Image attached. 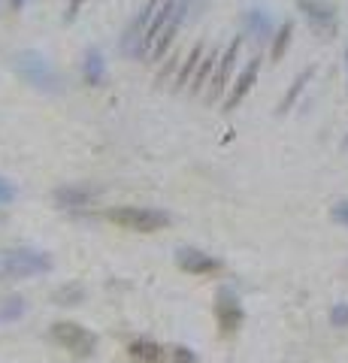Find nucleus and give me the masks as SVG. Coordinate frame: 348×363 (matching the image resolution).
Masks as SVG:
<instances>
[{
  "instance_id": "1",
  "label": "nucleus",
  "mask_w": 348,
  "mask_h": 363,
  "mask_svg": "<svg viewBox=\"0 0 348 363\" xmlns=\"http://www.w3.org/2000/svg\"><path fill=\"white\" fill-rule=\"evenodd\" d=\"M188 6H191V0H164V3L155 10L152 24H148V37H146V55L148 57H161L170 48L179 24L188 12Z\"/></svg>"
},
{
  "instance_id": "2",
  "label": "nucleus",
  "mask_w": 348,
  "mask_h": 363,
  "mask_svg": "<svg viewBox=\"0 0 348 363\" xmlns=\"http://www.w3.org/2000/svg\"><path fill=\"white\" fill-rule=\"evenodd\" d=\"M15 70L21 73V79L28 85H34L37 91H49V94H58L61 91V76L52 67V61L43 52H34V48H24V52L15 55Z\"/></svg>"
},
{
  "instance_id": "3",
  "label": "nucleus",
  "mask_w": 348,
  "mask_h": 363,
  "mask_svg": "<svg viewBox=\"0 0 348 363\" xmlns=\"http://www.w3.org/2000/svg\"><path fill=\"white\" fill-rule=\"evenodd\" d=\"M52 269V258L40 249H6L0 251V276L6 278H31Z\"/></svg>"
},
{
  "instance_id": "4",
  "label": "nucleus",
  "mask_w": 348,
  "mask_h": 363,
  "mask_svg": "<svg viewBox=\"0 0 348 363\" xmlns=\"http://www.w3.org/2000/svg\"><path fill=\"white\" fill-rule=\"evenodd\" d=\"M110 218L115 224L128 227V230H139V233H152V230H161L170 224L167 212L157 209H146V206H121V209H112Z\"/></svg>"
},
{
  "instance_id": "5",
  "label": "nucleus",
  "mask_w": 348,
  "mask_h": 363,
  "mask_svg": "<svg viewBox=\"0 0 348 363\" xmlns=\"http://www.w3.org/2000/svg\"><path fill=\"white\" fill-rule=\"evenodd\" d=\"M52 339L58 345H64L67 351L79 354V357H88V354H94V348H97V336L88 333L76 321H58V324H52Z\"/></svg>"
},
{
  "instance_id": "6",
  "label": "nucleus",
  "mask_w": 348,
  "mask_h": 363,
  "mask_svg": "<svg viewBox=\"0 0 348 363\" xmlns=\"http://www.w3.org/2000/svg\"><path fill=\"white\" fill-rule=\"evenodd\" d=\"M297 10L306 15L309 28L321 37H333L336 34V10L324 0H297Z\"/></svg>"
},
{
  "instance_id": "7",
  "label": "nucleus",
  "mask_w": 348,
  "mask_h": 363,
  "mask_svg": "<svg viewBox=\"0 0 348 363\" xmlns=\"http://www.w3.org/2000/svg\"><path fill=\"white\" fill-rule=\"evenodd\" d=\"M215 318H218L221 333H236L243 327V318H245L243 303H239V296L230 287H221L218 296H215Z\"/></svg>"
},
{
  "instance_id": "8",
  "label": "nucleus",
  "mask_w": 348,
  "mask_h": 363,
  "mask_svg": "<svg viewBox=\"0 0 348 363\" xmlns=\"http://www.w3.org/2000/svg\"><path fill=\"white\" fill-rule=\"evenodd\" d=\"M176 263H179V269L197 272V276H206V272H218L221 269L218 258H212V254L194 249V245H182V249L176 251Z\"/></svg>"
},
{
  "instance_id": "9",
  "label": "nucleus",
  "mask_w": 348,
  "mask_h": 363,
  "mask_svg": "<svg viewBox=\"0 0 348 363\" xmlns=\"http://www.w3.org/2000/svg\"><path fill=\"white\" fill-rule=\"evenodd\" d=\"M239 48H243V39H234V43L225 48V55H218V70H215V76L209 82V100H215V97L227 88L230 70H234V64H236V57H239Z\"/></svg>"
},
{
  "instance_id": "10",
  "label": "nucleus",
  "mask_w": 348,
  "mask_h": 363,
  "mask_svg": "<svg viewBox=\"0 0 348 363\" xmlns=\"http://www.w3.org/2000/svg\"><path fill=\"white\" fill-rule=\"evenodd\" d=\"M258 70H261V57H252V61L245 64V70L239 73V79H236L234 91H230V97L225 100V109H236V106L245 100V94H248V91H252L254 79H258Z\"/></svg>"
},
{
  "instance_id": "11",
  "label": "nucleus",
  "mask_w": 348,
  "mask_h": 363,
  "mask_svg": "<svg viewBox=\"0 0 348 363\" xmlns=\"http://www.w3.org/2000/svg\"><path fill=\"white\" fill-rule=\"evenodd\" d=\"M94 200V191L85 185H67V188H58L55 191V203L64 206V209H82Z\"/></svg>"
},
{
  "instance_id": "12",
  "label": "nucleus",
  "mask_w": 348,
  "mask_h": 363,
  "mask_svg": "<svg viewBox=\"0 0 348 363\" xmlns=\"http://www.w3.org/2000/svg\"><path fill=\"white\" fill-rule=\"evenodd\" d=\"M82 79H85V85H103L106 82V61H103L101 48H88L85 52V61H82Z\"/></svg>"
},
{
  "instance_id": "13",
  "label": "nucleus",
  "mask_w": 348,
  "mask_h": 363,
  "mask_svg": "<svg viewBox=\"0 0 348 363\" xmlns=\"http://www.w3.org/2000/svg\"><path fill=\"white\" fill-rule=\"evenodd\" d=\"M128 351H130V357L139 360V363H164V360H167V351H164L157 342H152V339H137V342H130Z\"/></svg>"
},
{
  "instance_id": "14",
  "label": "nucleus",
  "mask_w": 348,
  "mask_h": 363,
  "mask_svg": "<svg viewBox=\"0 0 348 363\" xmlns=\"http://www.w3.org/2000/svg\"><path fill=\"white\" fill-rule=\"evenodd\" d=\"M245 30L252 37H258V39H267L272 34V21H270V15L263 12V10H248L245 12Z\"/></svg>"
},
{
  "instance_id": "15",
  "label": "nucleus",
  "mask_w": 348,
  "mask_h": 363,
  "mask_svg": "<svg viewBox=\"0 0 348 363\" xmlns=\"http://www.w3.org/2000/svg\"><path fill=\"white\" fill-rule=\"evenodd\" d=\"M203 55H206V48H203V43L191 48V55H188V61H185V64H182V67H179V76H176V88H185L188 82L194 79V73H197V67H200Z\"/></svg>"
},
{
  "instance_id": "16",
  "label": "nucleus",
  "mask_w": 348,
  "mask_h": 363,
  "mask_svg": "<svg viewBox=\"0 0 348 363\" xmlns=\"http://www.w3.org/2000/svg\"><path fill=\"white\" fill-rule=\"evenodd\" d=\"M291 37H294V24L285 21L281 28L276 30V37H272V48H270V57L272 61H281V55L288 52V46H291Z\"/></svg>"
},
{
  "instance_id": "17",
  "label": "nucleus",
  "mask_w": 348,
  "mask_h": 363,
  "mask_svg": "<svg viewBox=\"0 0 348 363\" xmlns=\"http://www.w3.org/2000/svg\"><path fill=\"white\" fill-rule=\"evenodd\" d=\"M312 76H315V70L309 67V70H303L300 76L294 79V85H291V91H288V97H285V100H281V106H279V112H288V109H291V106L297 103V97L303 94V88L309 85V79H312Z\"/></svg>"
},
{
  "instance_id": "18",
  "label": "nucleus",
  "mask_w": 348,
  "mask_h": 363,
  "mask_svg": "<svg viewBox=\"0 0 348 363\" xmlns=\"http://www.w3.org/2000/svg\"><path fill=\"white\" fill-rule=\"evenodd\" d=\"M215 64H218V55H215V52L203 55L200 67H197L194 79H191V91H203V85H206V82H209V73H212V67H215Z\"/></svg>"
},
{
  "instance_id": "19",
  "label": "nucleus",
  "mask_w": 348,
  "mask_h": 363,
  "mask_svg": "<svg viewBox=\"0 0 348 363\" xmlns=\"http://www.w3.org/2000/svg\"><path fill=\"white\" fill-rule=\"evenodd\" d=\"M24 312V300L21 296H10V300H3V306H0V321H12L19 318Z\"/></svg>"
},
{
  "instance_id": "20",
  "label": "nucleus",
  "mask_w": 348,
  "mask_h": 363,
  "mask_svg": "<svg viewBox=\"0 0 348 363\" xmlns=\"http://www.w3.org/2000/svg\"><path fill=\"white\" fill-rule=\"evenodd\" d=\"M170 354H173V363H200V357H197L194 348H188V345H176Z\"/></svg>"
},
{
  "instance_id": "21",
  "label": "nucleus",
  "mask_w": 348,
  "mask_h": 363,
  "mask_svg": "<svg viewBox=\"0 0 348 363\" xmlns=\"http://www.w3.org/2000/svg\"><path fill=\"white\" fill-rule=\"evenodd\" d=\"M330 324L333 327H348V303H336L330 309Z\"/></svg>"
},
{
  "instance_id": "22",
  "label": "nucleus",
  "mask_w": 348,
  "mask_h": 363,
  "mask_svg": "<svg viewBox=\"0 0 348 363\" xmlns=\"http://www.w3.org/2000/svg\"><path fill=\"white\" fill-rule=\"evenodd\" d=\"M15 200V188L12 182H6L3 176H0V206H10Z\"/></svg>"
},
{
  "instance_id": "23",
  "label": "nucleus",
  "mask_w": 348,
  "mask_h": 363,
  "mask_svg": "<svg viewBox=\"0 0 348 363\" xmlns=\"http://www.w3.org/2000/svg\"><path fill=\"white\" fill-rule=\"evenodd\" d=\"M333 218L339 221V224L348 227V200H339V203L333 206Z\"/></svg>"
},
{
  "instance_id": "24",
  "label": "nucleus",
  "mask_w": 348,
  "mask_h": 363,
  "mask_svg": "<svg viewBox=\"0 0 348 363\" xmlns=\"http://www.w3.org/2000/svg\"><path fill=\"white\" fill-rule=\"evenodd\" d=\"M82 3H85V0H70L67 10H64V21H73V19H76V12H79Z\"/></svg>"
},
{
  "instance_id": "25",
  "label": "nucleus",
  "mask_w": 348,
  "mask_h": 363,
  "mask_svg": "<svg viewBox=\"0 0 348 363\" xmlns=\"http://www.w3.org/2000/svg\"><path fill=\"white\" fill-rule=\"evenodd\" d=\"M24 3H28V0H10V6H12V10H21Z\"/></svg>"
},
{
  "instance_id": "26",
  "label": "nucleus",
  "mask_w": 348,
  "mask_h": 363,
  "mask_svg": "<svg viewBox=\"0 0 348 363\" xmlns=\"http://www.w3.org/2000/svg\"><path fill=\"white\" fill-rule=\"evenodd\" d=\"M345 148H348V136H345Z\"/></svg>"
},
{
  "instance_id": "27",
  "label": "nucleus",
  "mask_w": 348,
  "mask_h": 363,
  "mask_svg": "<svg viewBox=\"0 0 348 363\" xmlns=\"http://www.w3.org/2000/svg\"><path fill=\"white\" fill-rule=\"evenodd\" d=\"M191 3H197V0H191Z\"/></svg>"
}]
</instances>
